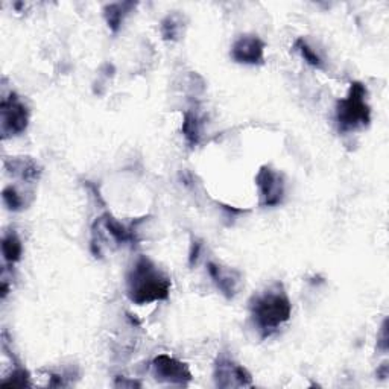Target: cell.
<instances>
[{
	"mask_svg": "<svg viewBox=\"0 0 389 389\" xmlns=\"http://www.w3.org/2000/svg\"><path fill=\"white\" fill-rule=\"evenodd\" d=\"M171 286V278L146 256L135 260L126 274V295L139 306L168 300Z\"/></svg>",
	"mask_w": 389,
	"mask_h": 389,
	"instance_id": "6da1fadb",
	"label": "cell"
},
{
	"mask_svg": "<svg viewBox=\"0 0 389 389\" xmlns=\"http://www.w3.org/2000/svg\"><path fill=\"white\" fill-rule=\"evenodd\" d=\"M249 314L261 338H269L290 319L292 304L281 283H274L249 301Z\"/></svg>",
	"mask_w": 389,
	"mask_h": 389,
	"instance_id": "7a4b0ae2",
	"label": "cell"
},
{
	"mask_svg": "<svg viewBox=\"0 0 389 389\" xmlns=\"http://www.w3.org/2000/svg\"><path fill=\"white\" fill-rule=\"evenodd\" d=\"M368 90L362 82H353L344 99L336 104V121L340 132L366 128L371 123V109L366 102Z\"/></svg>",
	"mask_w": 389,
	"mask_h": 389,
	"instance_id": "3957f363",
	"label": "cell"
},
{
	"mask_svg": "<svg viewBox=\"0 0 389 389\" xmlns=\"http://www.w3.org/2000/svg\"><path fill=\"white\" fill-rule=\"evenodd\" d=\"M29 110L16 93L0 102V132L4 139L16 137L27 130Z\"/></svg>",
	"mask_w": 389,
	"mask_h": 389,
	"instance_id": "277c9868",
	"label": "cell"
},
{
	"mask_svg": "<svg viewBox=\"0 0 389 389\" xmlns=\"http://www.w3.org/2000/svg\"><path fill=\"white\" fill-rule=\"evenodd\" d=\"M152 374L155 381L169 385L187 386L192 382L189 366L169 354H159L157 357H154Z\"/></svg>",
	"mask_w": 389,
	"mask_h": 389,
	"instance_id": "5b68a950",
	"label": "cell"
},
{
	"mask_svg": "<svg viewBox=\"0 0 389 389\" xmlns=\"http://www.w3.org/2000/svg\"><path fill=\"white\" fill-rule=\"evenodd\" d=\"M213 376L218 388H245L252 385V377L248 369L223 353L216 359Z\"/></svg>",
	"mask_w": 389,
	"mask_h": 389,
	"instance_id": "8992f818",
	"label": "cell"
},
{
	"mask_svg": "<svg viewBox=\"0 0 389 389\" xmlns=\"http://www.w3.org/2000/svg\"><path fill=\"white\" fill-rule=\"evenodd\" d=\"M256 184L260 193L261 207H277L285 199L283 175L269 166H261L257 172Z\"/></svg>",
	"mask_w": 389,
	"mask_h": 389,
	"instance_id": "52a82bcc",
	"label": "cell"
},
{
	"mask_svg": "<svg viewBox=\"0 0 389 389\" xmlns=\"http://www.w3.org/2000/svg\"><path fill=\"white\" fill-rule=\"evenodd\" d=\"M230 55L239 64L260 66L265 61V42L259 35H240L233 43Z\"/></svg>",
	"mask_w": 389,
	"mask_h": 389,
	"instance_id": "ba28073f",
	"label": "cell"
},
{
	"mask_svg": "<svg viewBox=\"0 0 389 389\" xmlns=\"http://www.w3.org/2000/svg\"><path fill=\"white\" fill-rule=\"evenodd\" d=\"M207 271L213 283L216 285L223 297L233 300L239 294L242 286V276L237 269L222 266L219 264H215V261H209Z\"/></svg>",
	"mask_w": 389,
	"mask_h": 389,
	"instance_id": "9c48e42d",
	"label": "cell"
},
{
	"mask_svg": "<svg viewBox=\"0 0 389 389\" xmlns=\"http://www.w3.org/2000/svg\"><path fill=\"white\" fill-rule=\"evenodd\" d=\"M6 171L25 183L34 184L42 177V166L31 157H14L5 161Z\"/></svg>",
	"mask_w": 389,
	"mask_h": 389,
	"instance_id": "30bf717a",
	"label": "cell"
},
{
	"mask_svg": "<svg viewBox=\"0 0 389 389\" xmlns=\"http://www.w3.org/2000/svg\"><path fill=\"white\" fill-rule=\"evenodd\" d=\"M96 222L99 223V226L106 231V235L118 243V245H123V243L132 242L135 239V231L132 228L125 227L122 222L113 218L110 213H105V215L97 219Z\"/></svg>",
	"mask_w": 389,
	"mask_h": 389,
	"instance_id": "8fae6325",
	"label": "cell"
},
{
	"mask_svg": "<svg viewBox=\"0 0 389 389\" xmlns=\"http://www.w3.org/2000/svg\"><path fill=\"white\" fill-rule=\"evenodd\" d=\"M134 8H135V4L132 2H119V4H111L105 6L104 9L105 20L113 32L119 31L125 17L128 16Z\"/></svg>",
	"mask_w": 389,
	"mask_h": 389,
	"instance_id": "7c38bea8",
	"label": "cell"
},
{
	"mask_svg": "<svg viewBox=\"0 0 389 389\" xmlns=\"http://www.w3.org/2000/svg\"><path fill=\"white\" fill-rule=\"evenodd\" d=\"M2 254L9 265L20 261L23 256V245L16 231H8L2 239Z\"/></svg>",
	"mask_w": 389,
	"mask_h": 389,
	"instance_id": "4fadbf2b",
	"label": "cell"
},
{
	"mask_svg": "<svg viewBox=\"0 0 389 389\" xmlns=\"http://www.w3.org/2000/svg\"><path fill=\"white\" fill-rule=\"evenodd\" d=\"M183 134H184V139H186L190 148H194V146L199 144L201 137H202V126H201L199 118L197 114H193L190 111L184 113Z\"/></svg>",
	"mask_w": 389,
	"mask_h": 389,
	"instance_id": "5bb4252c",
	"label": "cell"
},
{
	"mask_svg": "<svg viewBox=\"0 0 389 389\" xmlns=\"http://www.w3.org/2000/svg\"><path fill=\"white\" fill-rule=\"evenodd\" d=\"M183 31L181 16L171 14L161 22V35L166 42H177Z\"/></svg>",
	"mask_w": 389,
	"mask_h": 389,
	"instance_id": "9a60e30c",
	"label": "cell"
},
{
	"mask_svg": "<svg viewBox=\"0 0 389 389\" xmlns=\"http://www.w3.org/2000/svg\"><path fill=\"white\" fill-rule=\"evenodd\" d=\"M295 51L301 56H303V60L307 64L315 67V69H323L324 67V63H323V60H321V56L303 40V38H298V40L295 42Z\"/></svg>",
	"mask_w": 389,
	"mask_h": 389,
	"instance_id": "2e32d148",
	"label": "cell"
},
{
	"mask_svg": "<svg viewBox=\"0 0 389 389\" xmlns=\"http://www.w3.org/2000/svg\"><path fill=\"white\" fill-rule=\"evenodd\" d=\"M2 198H4V202L5 206L13 210V211H20L25 209L26 206V201L25 198L22 197V193L18 192L14 186H8L4 189L2 192Z\"/></svg>",
	"mask_w": 389,
	"mask_h": 389,
	"instance_id": "e0dca14e",
	"label": "cell"
},
{
	"mask_svg": "<svg viewBox=\"0 0 389 389\" xmlns=\"http://www.w3.org/2000/svg\"><path fill=\"white\" fill-rule=\"evenodd\" d=\"M4 386H14V388H25V386H31L29 383V373L26 371L25 368L17 366L13 374L9 376L6 381L2 382Z\"/></svg>",
	"mask_w": 389,
	"mask_h": 389,
	"instance_id": "ac0fdd59",
	"label": "cell"
},
{
	"mask_svg": "<svg viewBox=\"0 0 389 389\" xmlns=\"http://www.w3.org/2000/svg\"><path fill=\"white\" fill-rule=\"evenodd\" d=\"M201 249H202V243L199 240H193L190 245V252H189V265L190 266L198 264V259L201 256Z\"/></svg>",
	"mask_w": 389,
	"mask_h": 389,
	"instance_id": "d6986e66",
	"label": "cell"
},
{
	"mask_svg": "<svg viewBox=\"0 0 389 389\" xmlns=\"http://www.w3.org/2000/svg\"><path fill=\"white\" fill-rule=\"evenodd\" d=\"M378 348L386 352L388 350V319L383 321V326L381 330V338H378Z\"/></svg>",
	"mask_w": 389,
	"mask_h": 389,
	"instance_id": "ffe728a7",
	"label": "cell"
},
{
	"mask_svg": "<svg viewBox=\"0 0 389 389\" xmlns=\"http://www.w3.org/2000/svg\"><path fill=\"white\" fill-rule=\"evenodd\" d=\"M114 385H116V386H122V388H126V386H128V388H134V386L140 388V383H139V382L126 381L125 377H118V378H116V383H114Z\"/></svg>",
	"mask_w": 389,
	"mask_h": 389,
	"instance_id": "44dd1931",
	"label": "cell"
},
{
	"mask_svg": "<svg viewBox=\"0 0 389 389\" xmlns=\"http://www.w3.org/2000/svg\"><path fill=\"white\" fill-rule=\"evenodd\" d=\"M377 376L381 378H386L388 377V364H383L381 368L377 369Z\"/></svg>",
	"mask_w": 389,
	"mask_h": 389,
	"instance_id": "7402d4cb",
	"label": "cell"
}]
</instances>
